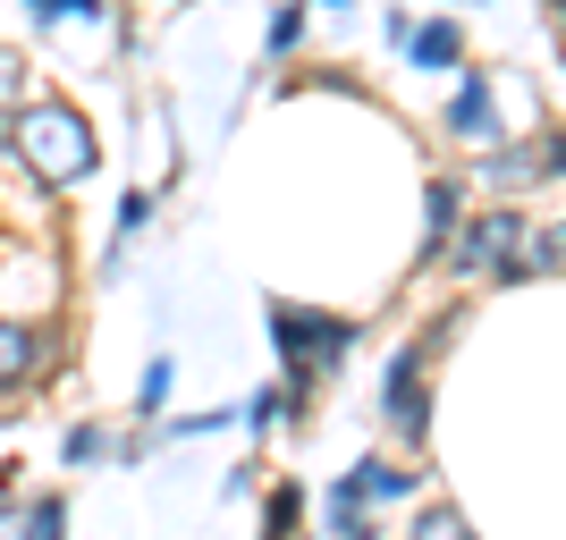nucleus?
<instances>
[{
  "instance_id": "ddd939ff",
  "label": "nucleus",
  "mask_w": 566,
  "mask_h": 540,
  "mask_svg": "<svg viewBox=\"0 0 566 540\" xmlns=\"http://www.w3.org/2000/svg\"><path fill=\"white\" fill-rule=\"evenodd\" d=\"M102 447H111V440H102V431H94V423H76V431H69V465H94Z\"/></svg>"
},
{
  "instance_id": "f03ea898",
  "label": "nucleus",
  "mask_w": 566,
  "mask_h": 540,
  "mask_svg": "<svg viewBox=\"0 0 566 540\" xmlns=\"http://www.w3.org/2000/svg\"><path fill=\"white\" fill-rule=\"evenodd\" d=\"M271 329H280V354H287V372H296V380H313L322 363H338L347 338H355L347 321H331V313H296V305H271Z\"/></svg>"
},
{
  "instance_id": "6e6552de",
  "label": "nucleus",
  "mask_w": 566,
  "mask_h": 540,
  "mask_svg": "<svg viewBox=\"0 0 566 540\" xmlns=\"http://www.w3.org/2000/svg\"><path fill=\"white\" fill-rule=\"evenodd\" d=\"M457 203H465V194H457L449 178H440V187L423 194V212H431V254H440V245H449V236H457Z\"/></svg>"
},
{
  "instance_id": "39448f33",
  "label": "nucleus",
  "mask_w": 566,
  "mask_h": 540,
  "mask_svg": "<svg viewBox=\"0 0 566 540\" xmlns=\"http://www.w3.org/2000/svg\"><path fill=\"white\" fill-rule=\"evenodd\" d=\"M34 372H43V329L0 321V398H9V389H25Z\"/></svg>"
},
{
  "instance_id": "0eeeda50",
  "label": "nucleus",
  "mask_w": 566,
  "mask_h": 540,
  "mask_svg": "<svg viewBox=\"0 0 566 540\" xmlns=\"http://www.w3.org/2000/svg\"><path fill=\"white\" fill-rule=\"evenodd\" d=\"M449 127H457V136H473V144L491 136V85H482V76H473L465 94H457V110H449Z\"/></svg>"
},
{
  "instance_id": "7ed1b4c3",
  "label": "nucleus",
  "mask_w": 566,
  "mask_h": 540,
  "mask_svg": "<svg viewBox=\"0 0 566 540\" xmlns=\"http://www.w3.org/2000/svg\"><path fill=\"white\" fill-rule=\"evenodd\" d=\"M516 254H524V212H516V203H499V212H482L473 236L457 245V271H465V279H499V262H507V279H524Z\"/></svg>"
},
{
  "instance_id": "2eb2a0df",
  "label": "nucleus",
  "mask_w": 566,
  "mask_h": 540,
  "mask_svg": "<svg viewBox=\"0 0 566 540\" xmlns=\"http://www.w3.org/2000/svg\"><path fill=\"white\" fill-rule=\"evenodd\" d=\"M296 34H305V9H280V25H271V51H287Z\"/></svg>"
},
{
  "instance_id": "423d86ee",
  "label": "nucleus",
  "mask_w": 566,
  "mask_h": 540,
  "mask_svg": "<svg viewBox=\"0 0 566 540\" xmlns=\"http://www.w3.org/2000/svg\"><path fill=\"white\" fill-rule=\"evenodd\" d=\"M415 490V473H398V465H355L347 481H338V498H355V507H364V498H406Z\"/></svg>"
},
{
  "instance_id": "20e7f679",
  "label": "nucleus",
  "mask_w": 566,
  "mask_h": 540,
  "mask_svg": "<svg viewBox=\"0 0 566 540\" xmlns=\"http://www.w3.org/2000/svg\"><path fill=\"white\" fill-rule=\"evenodd\" d=\"M389 423H398L406 440L431 431V414H423V347H406L398 363H389Z\"/></svg>"
},
{
  "instance_id": "4468645a",
  "label": "nucleus",
  "mask_w": 566,
  "mask_h": 540,
  "mask_svg": "<svg viewBox=\"0 0 566 540\" xmlns=\"http://www.w3.org/2000/svg\"><path fill=\"white\" fill-rule=\"evenodd\" d=\"M533 262H542V271H566V220L542 236V254H533Z\"/></svg>"
},
{
  "instance_id": "9b49d317",
  "label": "nucleus",
  "mask_w": 566,
  "mask_h": 540,
  "mask_svg": "<svg viewBox=\"0 0 566 540\" xmlns=\"http://www.w3.org/2000/svg\"><path fill=\"white\" fill-rule=\"evenodd\" d=\"M60 523H69L60 498H34V507H25V540H60Z\"/></svg>"
},
{
  "instance_id": "f257e3e1",
  "label": "nucleus",
  "mask_w": 566,
  "mask_h": 540,
  "mask_svg": "<svg viewBox=\"0 0 566 540\" xmlns=\"http://www.w3.org/2000/svg\"><path fill=\"white\" fill-rule=\"evenodd\" d=\"M9 144L25 152V169L43 178V187H76V178H94V136H85V118L69 102H25Z\"/></svg>"
},
{
  "instance_id": "1a4fd4ad",
  "label": "nucleus",
  "mask_w": 566,
  "mask_h": 540,
  "mask_svg": "<svg viewBox=\"0 0 566 540\" xmlns=\"http://www.w3.org/2000/svg\"><path fill=\"white\" fill-rule=\"evenodd\" d=\"M415 60H423V68H449L457 60V25H423V34H415Z\"/></svg>"
},
{
  "instance_id": "9d476101",
  "label": "nucleus",
  "mask_w": 566,
  "mask_h": 540,
  "mask_svg": "<svg viewBox=\"0 0 566 540\" xmlns=\"http://www.w3.org/2000/svg\"><path fill=\"white\" fill-rule=\"evenodd\" d=\"M415 540H473V523L457 516V507H431V516L415 523Z\"/></svg>"
},
{
  "instance_id": "f8f14e48",
  "label": "nucleus",
  "mask_w": 566,
  "mask_h": 540,
  "mask_svg": "<svg viewBox=\"0 0 566 540\" xmlns=\"http://www.w3.org/2000/svg\"><path fill=\"white\" fill-rule=\"evenodd\" d=\"M9 127H18V60L0 51V144H9Z\"/></svg>"
},
{
  "instance_id": "dca6fc26",
  "label": "nucleus",
  "mask_w": 566,
  "mask_h": 540,
  "mask_svg": "<svg viewBox=\"0 0 566 540\" xmlns=\"http://www.w3.org/2000/svg\"><path fill=\"white\" fill-rule=\"evenodd\" d=\"M34 18H69V9H102V0H25Z\"/></svg>"
}]
</instances>
